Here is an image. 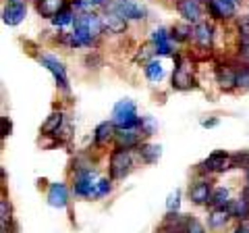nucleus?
<instances>
[{
	"label": "nucleus",
	"mask_w": 249,
	"mask_h": 233,
	"mask_svg": "<svg viewBox=\"0 0 249 233\" xmlns=\"http://www.w3.org/2000/svg\"><path fill=\"white\" fill-rule=\"evenodd\" d=\"M112 123L119 129H133L139 125V116H137V106L133 100H121L112 111Z\"/></svg>",
	"instance_id": "f257e3e1"
},
{
	"label": "nucleus",
	"mask_w": 249,
	"mask_h": 233,
	"mask_svg": "<svg viewBox=\"0 0 249 233\" xmlns=\"http://www.w3.org/2000/svg\"><path fill=\"white\" fill-rule=\"evenodd\" d=\"M131 154L127 148H116L110 154V175L112 179H124L131 171Z\"/></svg>",
	"instance_id": "f03ea898"
},
{
	"label": "nucleus",
	"mask_w": 249,
	"mask_h": 233,
	"mask_svg": "<svg viewBox=\"0 0 249 233\" xmlns=\"http://www.w3.org/2000/svg\"><path fill=\"white\" fill-rule=\"evenodd\" d=\"M96 190H98V183H93L91 171H77L75 185H73L75 196H79V198H96Z\"/></svg>",
	"instance_id": "7ed1b4c3"
},
{
	"label": "nucleus",
	"mask_w": 249,
	"mask_h": 233,
	"mask_svg": "<svg viewBox=\"0 0 249 233\" xmlns=\"http://www.w3.org/2000/svg\"><path fill=\"white\" fill-rule=\"evenodd\" d=\"M177 11L187 23L197 25V23H201L204 4H201V0H177Z\"/></svg>",
	"instance_id": "20e7f679"
},
{
	"label": "nucleus",
	"mask_w": 249,
	"mask_h": 233,
	"mask_svg": "<svg viewBox=\"0 0 249 233\" xmlns=\"http://www.w3.org/2000/svg\"><path fill=\"white\" fill-rule=\"evenodd\" d=\"M231 167H235L232 165V156L224 150L212 152L204 162H201V169L208 171V173H222V171H229Z\"/></svg>",
	"instance_id": "39448f33"
},
{
	"label": "nucleus",
	"mask_w": 249,
	"mask_h": 233,
	"mask_svg": "<svg viewBox=\"0 0 249 233\" xmlns=\"http://www.w3.org/2000/svg\"><path fill=\"white\" fill-rule=\"evenodd\" d=\"M173 88L175 90H191L196 88V77H193L191 69L187 67L185 60L177 58V67L173 71Z\"/></svg>",
	"instance_id": "423d86ee"
},
{
	"label": "nucleus",
	"mask_w": 249,
	"mask_h": 233,
	"mask_svg": "<svg viewBox=\"0 0 249 233\" xmlns=\"http://www.w3.org/2000/svg\"><path fill=\"white\" fill-rule=\"evenodd\" d=\"M40 63L48 69V71L54 75V79H56V85H60L62 90H67L69 88V79H67V69L65 65L60 63L58 58H54L50 57V54H42L40 57Z\"/></svg>",
	"instance_id": "0eeeda50"
},
{
	"label": "nucleus",
	"mask_w": 249,
	"mask_h": 233,
	"mask_svg": "<svg viewBox=\"0 0 249 233\" xmlns=\"http://www.w3.org/2000/svg\"><path fill=\"white\" fill-rule=\"evenodd\" d=\"M110 11L119 13L121 17L124 19H145V9L143 6H139L135 2H131V0H124V2H114L110 4Z\"/></svg>",
	"instance_id": "6e6552de"
},
{
	"label": "nucleus",
	"mask_w": 249,
	"mask_h": 233,
	"mask_svg": "<svg viewBox=\"0 0 249 233\" xmlns=\"http://www.w3.org/2000/svg\"><path fill=\"white\" fill-rule=\"evenodd\" d=\"M25 15H27L25 2H9L2 11V21L6 25H19V23L25 19Z\"/></svg>",
	"instance_id": "1a4fd4ad"
},
{
	"label": "nucleus",
	"mask_w": 249,
	"mask_h": 233,
	"mask_svg": "<svg viewBox=\"0 0 249 233\" xmlns=\"http://www.w3.org/2000/svg\"><path fill=\"white\" fill-rule=\"evenodd\" d=\"M210 198H212V188L208 181L199 179L189 185V200L193 204H210Z\"/></svg>",
	"instance_id": "9d476101"
},
{
	"label": "nucleus",
	"mask_w": 249,
	"mask_h": 233,
	"mask_svg": "<svg viewBox=\"0 0 249 233\" xmlns=\"http://www.w3.org/2000/svg\"><path fill=\"white\" fill-rule=\"evenodd\" d=\"M67 6H69L67 0H37L36 9L44 19H54L58 13L65 11Z\"/></svg>",
	"instance_id": "9b49d317"
},
{
	"label": "nucleus",
	"mask_w": 249,
	"mask_h": 233,
	"mask_svg": "<svg viewBox=\"0 0 249 233\" xmlns=\"http://www.w3.org/2000/svg\"><path fill=\"white\" fill-rule=\"evenodd\" d=\"M212 32H214L212 25L206 23V21H201V23H197V25L193 27V40L197 42V46L201 50H208L210 46H212V38H214Z\"/></svg>",
	"instance_id": "f8f14e48"
},
{
	"label": "nucleus",
	"mask_w": 249,
	"mask_h": 233,
	"mask_svg": "<svg viewBox=\"0 0 249 233\" xmlns=\"http://www.w3.org/2000/svg\"><path fill=\"white\" fill-rule=\"evenodd\" d=\"M187 219H189V216H185V214L168 213L164 223H162V233H185Z\"/></svg>",
	"instance_id": "ddd939ff"
},
{
	"label": "nucleus",
	"mask_w": 249,
	"mask_h": 233,
	"mask_svg": "<svg viewBox=\"0 0 249 233\" xmlns=\"http://www.w3.org/2000/svg\"><path fill=\"white\" fill-rule=\"evenodd\" d=\"M48 202L54 208H65L69 204V190L65 183H52L48 190Z\"/></svg>",
	"instance_id": "4468645a"
},
{
	"label": "nucleus",
	"mask_w": 249,
	"mask_h": 233,
	"mask_svg": "<svg viewBox=\"0 0 249 233\" xmlns=\"http://www.w3.org/2000/svg\"><path fill=\"white\" fill-rule=\"evenodd\" d=\"M216 79H218V85H220L224 92H229V90H232V88H237V71H235L232 67H229V65L218 67Z\"/></svg>",
	"instance_id": "2eb2a0df"
},
{
	"label": "nucleus",
	"mask_w": 249,
	"mask_h": 233,
	"mask_svg": "<svg viewBox=\"0 0 249 233\" xmlns=\"http://www.w3.org/2000/svg\"><path fill=\"white\" fill-rule=\"evenodd\" d=\"M102 21H104V29H108L110 34H123L124 29H127V19L110 9H108V13L102 17Z\"/></svg>",
	"instance_id": "dca6fc26"
},
{
	"label": "nucleus",
	"mask_w": 249,
	"mask_h": 233,
	"mask_svg": "<svg viewBox=\"0 0 249 233\" xmlns=\"http://www.w3.org/2000/svg\"><path fill=\"white\" fill-rule=\"evenodd\" d=\"M152 44L156 46V52L164 54V57H168L170 50H173V46H170V34L166 32L164 27H158L152 34Z\"/></svg>",
	"instance_id": "f3484780"
},
{
	"label": "nucleus",
	"mask_w": 249,
	"mask_h": 233,
	"mask_svg": "<svg viewBox=\"0 0 249 233\" xmlns=\"http://www.w3.org/2000/svg\"><path fill=\"white\" fill-rule=\"evenodd\" d=\"M232 219V216L229 214L227 208H214L212 213H210L208 216V227L212 229V231H220L227 227V223Z\"/></svg>",
	"instance_id": "a211bd4d"
},
{
	"label": "nucleus",
	"mask_w": 249,
	"mask_h": 233,
	"mask_svg": "<svg viewBox=\"0 0 249 233\" xmlns=\"http://www.w3.org/2000/svg\"><path fill=\"white\" fill-rule=\"evenodd\" d=\"M227 211H229V214L232 216V219H239V221L247 219L249 216V198L245 196V198H239V200H231Z\"/></svg>",
	"instance_id": "6ab92c4d"
},
{
	"label": "nucleus",
	"mask_w": 249,
	"mask_h": 233,
	"mask_svg": "<svg viewBox=\"0 0 249 233\" xmlns=\"http://www.w3.org/2000/svg\"><path fill=\"white\" fill-rule=\"evenodd\" d=\"M114 139H116V146L119 148H133V146H137L139 142V134L133 129H119L114 134Z\"/></svg>",
	"instance_id": "aec40b11"
},
{
	"label": "nucleus",
	"mask_w": 249,
	"mask_h": 233,
	"mask_svg": "<svg viewBox=\"0 0 249 233\" xmlns=\"http://www.w3.org/2000/svg\"><path fill=\"white\" fill-rule=\"evenodd\" d=\"M114 137V123H100L96 127V136H93V142L98 146H104L108 139Z\"/></svg>",
	"instance_id": "412c9836"
},
{
	"label": "nucleus",
	"mask_w": 249,
	"mask_h": 233,
	"mask_svg": "<svg viewBox=\"0 0 249 233\" xmlns=\"http://www.w3.org/2000/svg\"><path fill=\"white\" fill-rule=\"evenodd\" d=\"M62 125V113L60 111H54L48 119H46V123L42 125V134L44 136H52V134H58V129Z\"/></svg>",
	"instance_id": "4be33fe9"
},
{
	"label": "nucleus",
	"mask_w": 249,
	"mask_h": 233,
	"mask_svg": "<svg viewBox=\"0 0 249 233\" xmlns=\"http://www.w3.org/2000/svg\"><path fill=\"white\" fill-rule=\"evenodd\" d=\"M162 154V148L160 146H152V144H143L142 148H139V156H142L143 162H147V165H152V162H156L160 158Z\"/></svg>",
	"instance_id": "5701e85b"
},
{
	"label": "nucleus",
	"mask_w": 249,
	"mask_h": 233,
	"mask_svg": "<svg viewBox=\"0 0 249 233\" xmlns=\"http://www.w3.org/2000/svg\"><path fill=\"white\" fill-rule=\"evenodd\" d=\"M229 190L227 188H216L212 192V198H210V204L214 208H227L229 206Z\"/></svg>",
	"instance_id": "b1692460"
},
{
	"label": "nucleus",
	"mask_w": 249,
	"mask_h": 233,
	"mask_svg": "<svg viewBox=\"0 0 249 233\" xmlns=\"http://www.w3.org/2000/svg\"><path fill=\"white\" fill-rule=\"evenodd\" d=\"M73 17H75V15H73V9H71V6H67L65 11L58 13L56 17L52 19V23H54V25H56L58 29H62V27H67V25H71V23H75Z\"/></svg>",
	"instance_id": "393cba45"
},
{
	"label": "nucleus",
	"mask_w": 249,
	"mask_h": 233,
	"mask_svg": "<svg viewBox=\"0 0 249 233\" xmlns=\"http://www.w3.org/2000/svg\"><path fill=\"white\" fill-rule=\"evenodd\" d=\"M162 75H164V71H162V65L156 63V60H150V63L145 65V77L150 81H160Z\"/></svg>",
	"instance_id": "a878e982"
},
{
	"label": "nucleus",
	"mask_w": 249,
	"mask_h": 233,
	"mask_svg": "<svg viewBox=\"0 0 249 233\" xmlns=\"http://www.w3.org/2000/svg\"><path fill=\"white\" fill-rule=\"evenodd\" d=\"M191 34H193V29L187 25V23H183V25H175L173 29H170V38H175V40H178V42L189 40Z\"/></svg>",
	"instance_id": "bb28decb"
},
{
	"label": "nucleus",
	"mask_w": 249,
	"mask_h": 233,
	"mask_svg": "<svg viewBox=\"0 0 249 233\" xmlns=\"http://www.w3.org/2000/svg\"><path fill=\"white\" fill-rule=\"evenodd\" d=\"M9 223H11V204L6 198H2L0 200V225H2V229H6Z\"/></svg>",
	"instance_id": "cd10ccee"
},
{
	"label": "nucleus",
	"mask_w": 249,
	"mask_h": 233,
	"mask_svg": "<svg viewBox=\"0 0 249 233\" xmlns=\"http://www.w3.org/2000/svg\"><path fill=\"white\" fill-rule=\"evenodd\" d=\"M239 40L241 44H249V15L247 17H239Z\"/></svg>",
	"instance_id": "c85d7f7f"
},
{
	"label": "nucleus",
	"mask_w": 249,
	"mask_h": 233,
	"mask_svg": "<svg viewBox=\"0 0 249 233\" xmlns=\"http://www.w3.org/2000/svg\"><path fill=\"white\" fill-rule=\"evenodd\" d=\"M232 165L249 169V150H241V152H237V154H232Z\"/></svg>",
	"instance_id": "c756f323"
},
{
	"label": "nucleus",
	"mask_w": 249,
	"mask_h": 233,
	"mask_svg": "<svg viewBox=\"0 0 249 233\" xmlns=\"http://www.w3.org/2000/svg\"><path fill=\"white\" fill-rule=\"evenodd\" d=\"M237 88L249 90V67H243L241 71H237Z\"/></svg>",
	"instance_id": "7c9ffc66"
},
{
	"label": "nucleus",
	"mask_w": 249,
	"mask_h": 233,
	"mask_svg": "<svg viewBox=\"0 0 249 233\" xmlns=\"http://www.w3.org/2000/svg\"><path fill=\"white\" fill-rule=\"evenodd\" d=\"M139 127H142L143 136H152L154 129H156V123H154L152 116H142V119H139Z\"/></svg>",
	"instance_id": "2f4dec72"
},
{
	"label": "nucleus",
	"mask_w": 249,
	"mask_h": 233,
	"mask_svg": "<svg viewBox=\"0 0 249 233\" xmlns=\"http://www.w3.org/2000/svg\"><path fill=\"white\" fill-rule=\"evenodd\" d=\"M185 233H206V227L196 219V216H189V219H187V229H185Z\"/></svg>",
	"instance_id": "473e14b6"
},
{
	"label": "nucleus",
	"mask_w": 249,
	"mask_h": 233,
	"mask_svg": "<svg viewBox=\"0 0 249 233\" xmlns=\"http://www.w3.org/2000/svg\"><path fill=\"white\" fill-rule=\"evenodd\" d=\"M110 190H112L110 181H108V179H100V181H98V190H96V198L108 196V194H110Z\"/></svg>",
	"instance_id": "72a5a7b5"
},
{
	"label": "nucleus",
	"mask_w": 249,
	"mask_h": 233,
	"mask_svg": "<svg viewBox=\"0 0 249 233\" xmlns=\"http://www.w3.org/2000/svg\"><path fill=\"white\" fill-rule=\"evenodd\" d=\"M178 204H181V194H178V192L170 194V196H168V202H166L168 213H177V211H178Z\"/></svg>",
	"instance_id": "f704fd0d"
},
{
	"label": "nucleus",
	"mask_w": 249,
	"mask_h": 233,
	"mask_svg": "<svg viewBox=\"0 0 249 233\" xmlns=\"http://www.w3.org/2000/svg\"><path fill=\"white\" fill-rule=\"evenodd\" d=\"M201 125L204 127H214V125H218V119H206V121H201Z\"/></svg>",
	"instance_id": "c9c22d12"
},
{
	"label": "nucleus",
	"mask_w": 249,
	"mask_h": 233,
	"mask_svg": "<svg viewBox=\"0 0 249 233\" xmlns=\"http://www.w3.org/2000/svg\"><path fill=\"white\" fill-rule=\"evenodd\" d=\"M11 131V123H6V119H2V136H9Z\"/></svg>",
	"instance_id": "e433bc0d"
},
{
	"label": "nucleus",
	"mask_w": 249,
	"mask_h": 233,
	"mask_svg": "<svg viewBox=\"0 0 249 233\" xmlns=\"http://www.w3.org/2000/svg\"><path fill=\"white\" fill-rule=\"evenodd\" d=\"M119 2H124V0H119Z\"/></svg>",
	"instance_id": "4c0bfd02"
}]
</instances>
